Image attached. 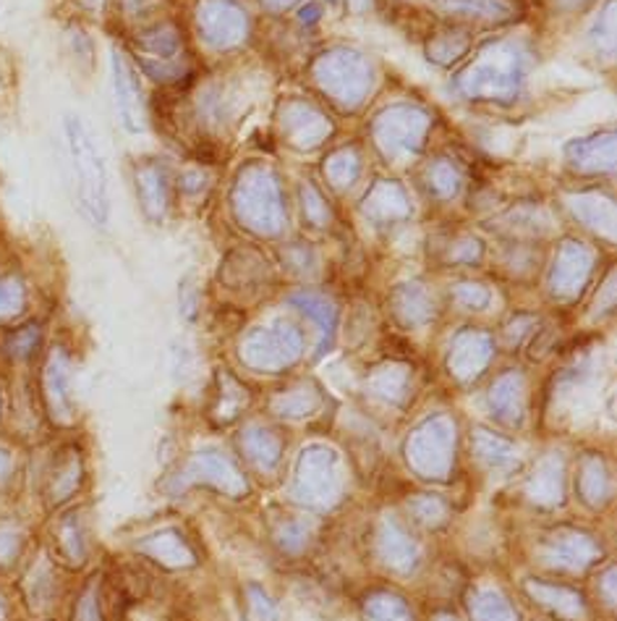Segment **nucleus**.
I'll use <instances>...</instances> for the list:
<instances>
[{"label":"nucleus","instance_id":"nucleus-2","mask_svg":"<svg viewBox=\"0 0 617 621\" xmlns=\"http://www.w3.org/2000/svg\"><path fill=\"white\" fill-rule=\"evenodd\" d=\"M113 77H115V98H119V111L123 119V127L129 131H139L144 127L142 116V94H139V84L134 82V74L123 58L115 56L113 61Z\"/></svg>","mask_w":617,"mask_h":621},{"label":"nucleus","instance_id":"nucleus-1","mask_svg":"<svg viewBox=\"0 0 617 621\" xmlns=\"http://www.w3.org/2000/svg\"><path fill=\"white\" fill-rule=\"evenodd\" d=\"M65 140H69V158H71V177L77 200L82 210L90 216L92 223L108 221V171L98 144L92 134L77 116L65 119Z\"/></svg>","mask_w":617,"mask_h":621}]
</instances>
